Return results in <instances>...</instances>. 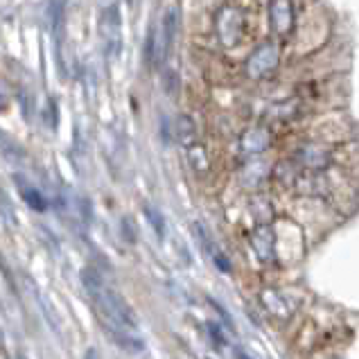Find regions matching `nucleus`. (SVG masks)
Here are the masks:
<instances>
[{"label":"nucleus","instance_id":"obj_1","mask_svg":"<svg viewBox=\"0 0 359 359\" xmlns=\"http://www.w3.org/2000/svg\"><path fill=\"white\" fill-rule=\"evenodd\" d=\"M81 285H84L86 294L97 307V314L102 323L107 325V330L114 334V339L127 348V351L140 353L145 348L142 341L140 327L136 323V316L129 310L127 301L111 287L95 269H84L81 271Z\"/></svg>","mask_w":359,"mask_h":359},{"label":"nucleus","instance_id":"obj_2","mask_svg":"<svg viewBox=\"0 0 359 359\" xmlns=\"http://www.w3.org/2000/svg\"><path fill=\"white\" fill-rule=\"evenodd\" d=\"M278 59H280L278 46H276L273 41H266V43H262L249 59H246V75L251 79H262L269 73H273L276 66H278Z\"/></svg>","mask_w":359,"mask_h":359},{"label":"nucleus","instance_id":"obj_3","mask_svg":"<svg viewBox=\"0 0 359 359\" xmlns=\"http://www.w3.org/2000/svg\"><path fill=\"white\" fill-rule=\"evenodd\" d=\"M100 32H102V39H104L107 57L116 59L120 55V46H122V18H120V9L116 5L104 9L102 23H100Z\"/></svg>","mask_w":359,"mask_h":359},{"label":"nucleus","instance_id":"obj_4","mask_svg":"<svg viewBox=\"0 0 359 359\" xmlns=\"http://www.w3.org/2000/svg\"><path fill=\"white\" fill-rule=\"evenodd\" d=\"M242 27H244V16L238 7L226 5L217 14V36L226 48L238 43L242 36Z\"/></svg>","mask_w":359,"mask_h":359},{"label":"nucleus","instance_id":"obj_5","mask_svg":"<svg viewBox=\"0 0 359 359\" xmlns=\"http://www.w3.org/2000/svg\"><path fill=\"white\" fill-rule=\"evenodd\" d=\"M269 20H271V29L278 36L290 34L292 25H294L292 0H271V5H269Z\"/></svg>","mask_w":359,"mask_h":359},{"label":"nucleus","instance_id":"obj_6","mask_svg":"<svg viewBox=\"0 0 359 359\" xmlns=\"http://www.w3.org/2000/svg\"><path fill=\"white\" fill-rule=\"evenodd\" d=\"M194 235H197V240L201 242L203 251H206V253L210 255V258L215 260V264H217V269H222V271H231V262H229V258L224 255V251L219 249V246L215 244V240L208 235L206 226H201V224H194Z\"/></svg>","mask_w":359,"mask_h":359},{"label":"nucleus","instance_id":"obj_7","mask_svg":"<svg viewBox=\"0 0 359 359\" xmlns=\"http://www.w3.org/2000/svg\"><path fill=\"white\" fill-rule=\"evenodd\" d=\"M251 244H253V253L258 255V260L262 264L273 262V233L269 226H260L255 231L251 238Z\"/></svg>","mask_w":359,"mask_h":359},{"label":"nucleus","instance_id":"obj_8","mask_svg":"<svg viewBox=\"0 0 359 359\" xmlns=\"http://www.w3.org/2000/svg\"><path fill=\"white\" fill-rule=\"evenodd\" d=\"M16 181V186L20 190V197H23V201L27 203L29 208L36 210V212H46L48 210V201L43 194L39 192V188H34L32 183H27L25 179H20V177H14Z\"/></svg>","mask_w":359,"mask_h":359},{"label":"nucleus","instance_id":"obj_9","mask_svg":"<svg viewBox=\"0 0 359 359\" xmlns=\"http://www.w3.org/2000/svg\"><path fill=\"white\" fill-rule=\"evenodd\" d=\"M177 27H179V9L172 5L165 12V16H163V36H161L163 57L170 53V48L174 43V36H177Z\"/></svg>","mask_w":359,"mask_h":359},{"label":"nucleus","instance_id":"obj_10","mask_svg":"<svg viewBox=\"0 0 359 359\" xmlns=\"http://www.w3.org/2000/svg\"><path fill=\"white\" fill-rule=\"evenodd\" d=\"M269 142H271V136L266 133L264 129H251V131H246L244 133V138H242V149L246 154H258L262 149L269 147Z\"/></svg>","mask_w":359,"mask_h":359},{"label":"nucleus","instance_id":"obj_11","mask_svg":"<svg viewBox=\"0 0 359 359\" xmlns=\"http://www.w3.org/2000/svg\"><path fill=\"white\" fill-rule=\"evenodd\" d=\"M0 154H3V156L7 161H12V163L23 161V147H20L14 138H9L3 129H0Z\"/></svg>","mask_w":359,"mask_h":359},{"label":"nucleus","instance_id":"obj_12","mask_svg":"<svg viewBox=\"0 0 359 359\" xmlns=\"http://www.w3.org/2000/svg\"><path fill=\"white\" fill-rule=\"evenodd\" d=\"M188 161H190V165L197 172H208V168H210L206 149H203L201 145H190L188 147Z\"/></svg>","mask_w":359,"mask_h":359},{"label":"nucleus","instance_id":"obj_13","mask_svg":"<svg viewBox=\"0 0 359 359\" xmlns=\"http://www.w3.org/2000/svg\"><path fill=\"white\" fill-rule=\"evenodd\" d=\"M0 217H3V222H7L9 226H14L16 224V212H14L12 203H9L5 192H0Z\"/></svg>","mask_w":359,"mask_h":359},{"label":"nucleus","instance_id":"obj_14","mask_svg":"<svg viewBox=\"0 0 359 359\" xmlns=\"http://www.w3.org/2000/svg\"><path fill=\"white\" fill-rule=\"evenodd\" d=\"M177 133H179V138L183 142H190V138L194 136V125H192V120L190 118H179L177 120Z\"/></svg>","mask_w":359,"mask_h":359},{"label":"nucleus","instance_id":"obj_15","mask_svg":"<svg viewBox=\"0 0 359 359\" xmlns=\"http://www.w3.org/2000/svg\"><path fill=\"white\" fill-rule=\"evenodd\" d=\"M305 156H307V163H310V165H323L325 163V154L323 151H319V149H314V147H307L305 151Z\"/></svg>","mask_w":359,"mask_h":359},{"label":"nucleus","instance_id":"obj_16","mask_svg":"<svg viewBox=\"0 0 359 359\" xmlns=\"http://www.w3.org/2000/svg\"><path fill=\"white\" fill-rule=\"evenodd\" d=\"M145 215L151 219V224H154V229H156V233H158V235H163V229H165V226H163L161 215H158L156 210H154V208H145Z\"/></svg>","mask_w":359,"mask_h":359},{"label":"nucleus","instance_id":"obj_17","mask_svg":"<svg viewBox=\"0 0 359 359\" xmlns=\"http://www.w3.org/2000/svg\"><path fill=\"white\" fill-rule=\"evenodd\" d=\"M0 109H7V90L0 84Z\"/></svg>","mask_w":359,"mask_h":359},{"label":"nucleus","instance_id":"obj_18","mask_svg":"<svg viewBox=\"0 0 359 359\" xmlns=\"http://www.w3.org/2000/svg\"><path fill=\"white\" fill-rule=\"evenodd\" d=\"M5 346V334H3V330H0V348Z\"/></svg>","mask_w":359,"mask_h":359},{"label":"nucleus","instance_id":"obj_19","mask_svg":"<svg viewBox=\"0 0 359 359\" xmlns=\"http://www.w3.org/2000/svg\"><path fill=\"white\" fill-rule=\"evenodd\" d=\"M20 359H23V357H20Z\"/></svg>","mask_w":359,"mask_h":359}]
</instances>
